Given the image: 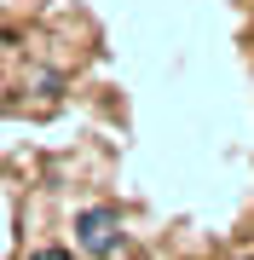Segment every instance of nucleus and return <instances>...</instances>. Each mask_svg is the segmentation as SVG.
<instances>
[{
  "instance_id": "1",
  "label": "nucleus",
  "mask_w": 254,
  "mask_h": 260,
  "mask_svg": "<svg viewBox=\"0 0 254 260\" xmlns=\"http://www.w3.org/2000/svg\"><path fill=\"white\" fill-rule=\"evenodd\" d=\"M76 249L93 254V260H110L116 249H122V220H116V208L93 203V208L76 214Z\"/></svg>"
},
{
  "instance_id": "2",
  "label": "nucleus",
  "mask_w": 254,
  "mask_h": 260,
  "mask_svg": "<svg viewBox=\"0 0 254 260\" xmlns=\"http://www.w3.org/2000/svg\"><path fill=\"white\" fill-rule=\"evenodd\" d=\"M29 260H76V254H69V249H35Z\"/></svg>"
}]
</instances>
